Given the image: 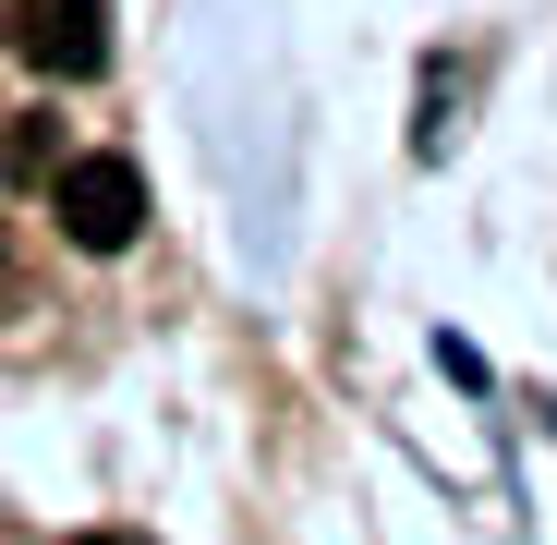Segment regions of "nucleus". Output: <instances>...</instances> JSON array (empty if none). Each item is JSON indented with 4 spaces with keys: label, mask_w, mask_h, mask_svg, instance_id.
<instances>
[{
    "label": "nucleus",
    "mask_w": 557,
    "mask_h": 545,
    "mask_svg": "<svg viewBox=\"0 0 557 545\" xmlns=\"http://www.w3.org/2000/svg\"><path fill=\"white\" fill-rule=\"evenodd\" d=\"M49 219H61L73 255H122V243L146 231V182H134V158H61V170H49Z\"/></svg>",
    "instance_id": "obj_1"
},
{
    "label": "nucleus",
    "mask_w": 557,
    "mask_h": 545,
    "mask_svg": "<svg viewBox=\"0 0 557 545\" xmlns=\"http://www.w3.org/2000/svg\"><path fill=\"white\" fill-rule=\"evenodd\" d=\"M25 61L49 85H85L110 61V0H25Z\"/></svg>",
    "instance_id": "obj_2"
},
{
    "label": "nucleus",
    "mask_w": 557,
    "mask_h": 545,
    "mask_svg": "<svg viewBox=\"0 0 557 545\" xmlns=\"http://www.w3.org/2000/svg\"><path fill=\"white\" fill-rule=\"evenodd\" d=\"M13 170H25V182L61 170V122H49V110H13Z\"/></svg>",
    "instance_id": "obj_3"
},
{
    "label": "nucleus",
    "mask_w": 557,
    "mask_h": 545,
    "mask_svg": "<svg viewBox=\"0 0 557 545\" xmlns=\"http://www.w3.org/2000/svg\"><path fill=\"white\" fill-rule=\"evenodd\" d=\"M73 545H134V533H73Z\"/></svg>",
    "instance_id": "obj_4"
}]
</instances>
